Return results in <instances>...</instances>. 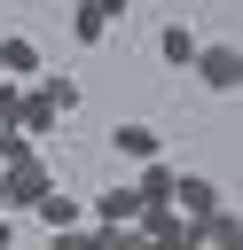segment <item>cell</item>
I'll return each instance as SVG.
<instances>
[{"mask_svg": "<svg viewBox=\"0 0 243 250\" xmlns=\"http://www.w3.org/2000/svg\"><path fill=\"white\" fill-rule=\"evenodd\" d=\"M212 94H235L243 86V55H235V39H196V62H188Z\"/></svg>", "mask_w": 243, "mask_h": 250, "instance_id": "cell-1", "label": "cell"}, {"mask_svg": "<svg viewBox=\"0 0 243 250\" xmlns=\"http://www.w3.org/2000/svg\"><path fill=\"white\" fill-rule=\"evenodd\" d=\"M47 188H55V172H47L39 156H24V164H0V195H8V211H31Z\"/></svg>", "mask_w": 243, "mask_h": 250, "instance_id": "cell-2", "label": "cell"}, {"mask_svg": "<svg viewBox=\"0 0 243 250\" xmlns=\"http://www.w3.org/2000/svg\"><path fill=\"white\" fill-rule=\"evenodd\" d=\"M219 203H227V195H219V180H204V172H172V211H180L188 227H204Z\"/></svg>", "mask_w": 243, "mask_h": 250, "instance_id": "cell-3", "label": "cell"}, {"mask_svg": "<svg viewBox=\"0 0 243 250\" xmlns=\"http://www.w3.org/2000/svg\"><path fill=\"white\" fill-rule=\"evenodd\" d=\"M133 203H141V211H157V203H172V164H165V156H149V164H133Z\"/></svg>", "mask_w": 243, "mask_h": 250, "instance_id": "cell-4", "label": "cell"}, {"mask_svg": "<svg viewBox=\"0 0 243 250\" xmlns=\"http://www.w3.org/2000/svg\"><path fill=\"white\" fill-rule=\"evenodd\" d=\"M133 211H141L133 188H94V195H86V219H94V227H133Z\"/></svg>", "mask_w": 243, "mask_h": 250, "instance_id": "cell-5", "label": "cell"}, {"mask_svg": "<svg viewBox=\"0 0 243 250\" xmlns=\"http://www.w3.org/2000/svg\"><path fill=\"white\" fill-rule=\"evenodd\" d=\"M157 62H165V70H188V62H196V31H188L180 16L157 23Z\"/></svg>", "mask_w": 243, "mask_h": 250, "instance_id": "cell-6", "label": "cell"}, {"mask_svg": "<svg viewBox=\"0 0 243 250\" xmlns=\"http://www.w3.org/2000/svg\"><path fill=\"white\" fill-rule=\"evenodd\" d=\"M0 70H8L16 86H31V78L47 70V62H39V39H24V31H16V39H0Z\"/></svg>", "mask_w": 243, "mask_h": 250, "instance_id": "cell-7", "label": "cell"}, {"mask_svg": "<svg viewBox=\"0 0 243 250\" xmlns=\"http://www.w3.org/2000/svg\"><path fill=\"white\" fill-rule=\"evenodd\" d=\"M55 125H63V117H55V102H47L39 86H24V102H16V133L31 141V133H55Z\"/></svg>", "mask_w": 243, "mask_h": 250, "instance_id": "cell-8", "label": "cell"}, {"mask_svg": "<svg viewBox=\"0 0 243 250\" xmlns=\"http://www.w3.org/2000/svg\"><path fill=\"white\" fill-rule=\"evenodd\" d=\"M31 211H39V227L55 234V227H78V219H86V195H63V188H47Z\"/></svg>", "mask_w": 243, "mask_h": 250, "instance_id": "cell-9", "label": "cell"}, {"mask_svg": "<svg viewBox=\"0 0 243 250\" xmlns=\"http://www.w3.org/2000/svg\"><path fill=\"white\" fill-rule=\"evenodd\" d=\"M31 86H39V94H47V102H55V117H78V102H86V94H78V78H71V70H39V78H31Z\"/></svg>", "mask_w": 243, "mask_h": 250, "instance_id": "cell-10", "label": "cell"}, {"mask_svg": "<svg viewBox=\"0 0 243 250\" xmlns=\"http://www.w3.org/2000/svg\"><path fill=\"white\" fill-rule=\"evenodd\" d=\"M110 148H118L125 164H149V156H157V125H133V117H125V125L110 133Z\"/></svg>", "mask_w": 243, "mask_h": 250, "instance_id": "cell-11", "label": "cell"}, {"mask_svg": "<svg viewBox=\"0 0 243 250\" xmlns=\"http://www.w3.org/2000/svg\"><path fill=\"white\" fill-rule=\"evenodd\" d=\"M196 242H204V250H243V219H235V211L219 203V211H212V219L196 227Z\"/></svg>", "mask_w": 243, "mask_h": 250, "instance_id": "cell-12", "label": "cell"}, {"mask_svg": "<svg viewBox=\"0 0 243 250\" xmlns=\"http://www.w3.org/2000/svg\"><path fill=\"white\" fill-rule=\"evenodd\" d=\"M71 39H78V47H102V39H110V16H102L94 0H71Z\"/></svg>", "mask_w": 243, "mask_h": 250, "instance_id": "cell-13", "label": "cell"}, {"mask_svg": "<svg viewBox=\"0 0 243 250\" xmlns=\"http://www.w3.org/2000/svg\"><path fill=\"white\" fill-rule=\"evenodd\" d=\"M102 242H110V227H86V219H78V227H55L47 250H102Z\"/></svg>", "mask_w": 243, "mask_h": 250, "instance_id": "cell-14", "label": "cell"}, {"mask_svg": "<svg viewBox=\"0 0 243 250\" xmlns=\"http://www.w3.org/2000/svg\"><path fill=\"white\" fill-rule=\"evenodd\" d=\"M24 156H39V148H31L16 125H0V164H24Z\"/></svg>", "mask_w": 243, "mask_h": 250, "instance_id": "cell-15", "label": "cell"}, {"mask_svg": "<svg viewBox=\"0 0 243 250\" xmlns=\"http://www.w3.org/2000/svg\"><path fill=\"white\" fill-rule=\"evenodd\" d=\"M94 8H102L110 23H118V16H133V0H94Z\"/></svg>", "mask_w": 243, "mask_h": 250, "instance_id": "cell-16", "label": "cell"}, {"mask_svg": "<svg viewBox=\"0 0 243 250\" xmlns=\"http://www.w3.org/2000/svg\"><path fill=\"white\" fill-rule=\"evenodd\" d=\"M0 219H8V195H0Z\"/></svg>", "mask_w": 243, "mask_h": 250, "instance_id": "cell-17", "label": "cell"}, {"mask_svg": "<svg viewBox=\"0 0 243 250\" xmlns=\"http://www.w3.org/2000/svg\"><path fill=\"white\" fill-rule=\"evenodd\" d=\"M0 78H8V70H0Z\"/></svg>", "mask_w": 243, "mask_h": 250, "instance_id": "cell-18", "label": "cell"}]
</instances>
